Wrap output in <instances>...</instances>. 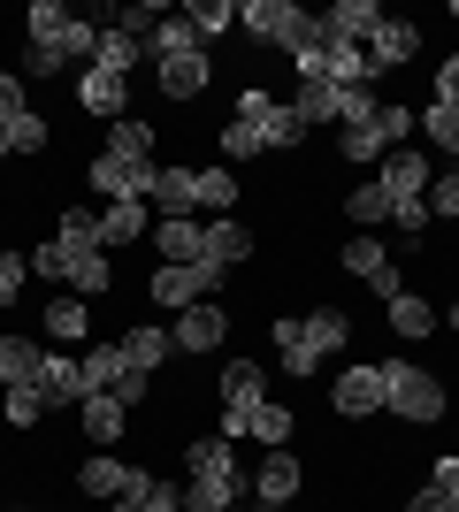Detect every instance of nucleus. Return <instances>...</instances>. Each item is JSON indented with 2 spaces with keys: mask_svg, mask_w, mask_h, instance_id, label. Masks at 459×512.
Returning a JSON list of instances; mask_svg holds the SVG:
<instances>
[{
  "mask_svg": "<svg viewBox=\"0 0 459 512\" xmlns=\"http://www.w3.org/2000/svg\"><path fill=\"white\" fill-rule=\"evenodd\" d=\"M23 31H31V54H23L31 77H62V69L92 62V46H100V23H85L69 0H31Z\"/></svg>",
  "mask_w": 459,
  "mask_h": 512,
  "instance_id": "nucleus-1",
  "label": "nucleus"
},
{
  "mask_svg": "<svg viewBox=\"0 0 459 512\" xmlns=\"http://www.w3.org/2000/svg\"><path fill=\"white\" fill-rule=\"evenodd\" d=\"M238 490H245V467L222 436L184 444V512H222V505H238Z\"/></svg>",
  "mask_w": 459,
  "mask_h": 512,
  "instance_id": "nucleus-2",
  "label": "nucleus"
},
{
  "mask_svg": "<svg viewBox=\"0 0 459 512\" xmlns=\"http://www.w3.org/2000/svg\"><path fill=\"white\" fill-rule=\"evenodd\" d=\"M238 31L261 46H284V54H306L322 39V16H306L299 0H238Z\"/></svg>",
  "mask_w": 459,
  "mask_h": 512,
  "instance_id": "nucleus-3",
  "label": "nucleus"
},
{
  "mask_svg": "<svg viewBox=\"0 0 459 512\" xmlns=\"http://www.w3.org/2000/svg\"><path fill=\"white\" fill-rule=\"evenodd\" d=\"M383 413H398V421H414V428L444 421V383L414 360H383Z\"/></svg>",
  "mask_w": 459,
  "mask_h": 512,
  "instance_id": "nucleus-4",
  "label": "nucleus"
},
{
  "mask_svg": "<svg viewBox=\"0 0 459 512\" xmlns=\"http://www.w3.org/2000/svg\"><path fill=\"white\" fill-rule=\"evenodd\" d=\"M215 406H222V444H238L245 428H253V413L268 406V367L261 360H230L215 383Z\"/></svg>",
  "mask_w": 459,
  "mask_h": 512,
  "instance_id": "nucleus-5",
  "label": "nucleus"
},
{
  "mask_svg": "<svg viewBox=\"0 0 459 512\" xmlns=\"http://www.w3.org/2000/svg\"><path fill=\"white\" fill-rule=\"evenodd\" d=\"M222 268L215 260H161V268H153V306H169V314H184V306H207V299H222Z\"/></svg>",
  "mask_w": 459,
  "mask_h": 512,
  "instance_id": "nucleus-6",
  "label": "nucleus"
},
{
  "mask_svg": "<svg viewBox=\"0 0 459 512\" xmlns=\"http://www.w3.org/2000/svg\"><path fill=\"white\" fill-rule=\"evenodd\" d=\"M238 123L261 138V153H284V146H306V123L291 115V100H276L268 85H238Z\"/></svg>",
  "mask_w": 459,
  "mask_h": 512,
  "instance_id": "nucleus-7",
  "label": "nucleus"
},
{
  "mask_svg": "<svg viewBox=\"0 0 459 512\" xmlns=\"http://www.w3.org/2000/svg\"><path fill=\"white\" fill-rule=\"evenodd\" d=\"M406 138H414V115L383 100L368 123H345V130H337V153H345V161H383V153L406 146Z\"/></svg>",
  "mask_w": 459,
  "mask_h": 512,
  "instance_id": "nucleus-8",
  "label": "nucleus"
},
{
  "mask_svg": "<svg viewBox=\"0 0 459 512\" xmlns=\"http://www.w3.org/2000/svg\"><path fill=\"white\" fill-rule=\"evenodd\" d=\"M375 184H383L391 207H429L437 169H429V153H421V146H391V153H383V169H375Z\"/></svg>",
  "mask_w": 459,
  "mask_h": 512,
  "instance_id": "nucleus-9",
  "label": "nucleus"
},
{
  "mask_svg": "<svg viewBox=\"0 0 459 512\" xmlns=\"http://www.w3.org/2000/svg\"><path fill=\"white\" fill-rule=\"evenodd\" d=\"M329 406L345 413V421H368V413H383V360H352V367H337Z\"/></svg>",
  "mask_w": 459,
  "mask_h": 512,
  "instance_id": "nucleus-10",
  "label": "nucleus"
},
{
  "mask_svg": "<svg viewBox=\"0 0 459 512\" xmlns=\"http://www.w3.org/2000/svg\"><path fill=\"white\" fill-rule=\"evenodd\" d=\"M85 176H92V192L115 207V199H153V176H161V161H115V153H100Z\"/></svg>",
  "mask_w": 459,
  "mask_h": 512,
  "instance_id": "nucleus-11",
  "label": "nucleus"
},
{
  "mask_svg": "<svg viewBox=\"0 0 459 512\" xmlns=\"http://www.w3.org/2000/svg\"><path fill=\"white\" fill-rule=\"evenodd\" d=\"M299 490H306V467H299V451H291V444L268 451L261 467H253V505H261V512H284Z\"/></svg>",
  "mask_w": 459,
  "mask_h": 512,
  "instance_id": "nucleus-12",
  "label": "nucleus"
},
{
  "mask_svg": "<svg viewBox=\"0 0 459 512\" xmlns=\"http://www.w3.org/2000/svg\"><path fill=\"white\" fill-rule=\"evenodd\" d=\"M169 337H176V352H222V337H230V314H222V299H207V306H184V314L169 321Z\"/></svg>",
  "mask_w": 459,
  "mask_h": 512,
  "instance_id": "nucleus-13",
  "label": "nucleus"
},
{
  "mask_svg": "<svg viewBox=\"0 0 459 512\" xmlns=\"http://www.w3.org/2000/svg\"><path fill=\"white\" fill-rule=\"evenodd\" d=\"M345 268L360 283H368L375 299H398V291H406V283H398V268H391V253H383V245H375L368 230H352V245H345Z\"/></svg>",
  "mask_w": 459,
  "mask_h": 512,
  "instance_id": "nucleus-14",
  "label": "nucleus"
},
{
  "mask_svg": "<svg viewBox=\"0 0 459 512\" xmlns=\"http://www.w3.org/2000/svg\"><path fill=\"white\" fill-rule=\"evenodd\" d=\"M77 107H85V115H108V123H123V107H131V77H115V69L85 62V77H77Z\"/></svg>",
  "mask_w": 459,
  "mask_h": 512,
  "instance_id": "nucleus-15",
  "label": "nucleus"
},
{
  "mask_svg": "<svg viewBox=\"0 0 459 512\" xmlns=\"http://www.w3.org/2000/svg\"><path fill=\"white\" fill-rule=\"evenodd\" d=\"M383 16H391L383 0H337V8H322V31H329V39H352V46H368L375 31H383Z\"/></svg>",
  "mask_w": 459,
  "mask_h": 512,
  "instance_id": "nucleus-16",
  "label": "nucleus"
},
{
  "mask_svg": "<svg viewBox=\"0 0 459 512\" xmlns=\"http://www.w3.org/2000/svg\"><path fill=\"white\" fill-rule=\"evenodd\" d=\"M153 77H161V92H169V100H199V92L215 85V62H207V54H169V62H153Z\"/></svg>",
  "mask_w": 459,
  "mask_h": 512,
  "instance_id": "nucleus-17",
  "label": "nucleus"
},
{
  "mask_svg": "<svg viewBox=\"0 0 459 512\" xmlns=\"http://www.w3.org/2000/svg\"><path fill=\"white\" fill-rule=\"evenodd\" d=\"M383 321H391V337H406V344H421V337H437L444 329V314L421 291H398V299H383Z\"/></svg>",
  "mask_w": 459,
  "mask_h": 512,
  "instance_id": "nucleus-18",
  "label": "nucleus"
},
{
  "mask_svg": "<svg viewBox=\"0 0 459 512\" xmlns=\"http://www.w3.org/2000/svg\"><path fill=\"white\" fill-rule=\"evenodd\" d=\"M92 62L115 69V77H131V69L146 62V31H138V23H100V46H92Z\"/></svg>",
  "mask_w": 459,
  "mask_h": 512,
  "instance_id": "nucleus-19",
  "label": "nucleus"
},
{
  "mask_svg": "<svg viewBox=\"0 0 459 512\" xmlns=\"http://www.w3.org/2000/svg\"><path fill=\"white\" fill-rule=\"evenodd\" d=\"M153 253H161V260H207V222H192V214H161V222H153Z\"/></svg>",
  "mask_w": 459,
  "mask_h": 512,
  "instance_id": "nucleus-20",
  "label": "nucleus"
},
{
  "mask_svg": "<svg viewBox=\"0 0 459 512\" xmlns=\"http://www.w3.org/2000/svg\"><path fill=\"white\" fill-rule=\"evenodd\" d=\"M108 512H184V482H169V474H146V467H138V482L115 497Z\"/></svg>",
  "mask_w": 459,
  "mask_h": 512,
  "instance_id": "nucleus-21",
  "label": "nucleus"
},
{
  "mask_svg": "<svg viewBox=\"0 0 459 512\" xmlns=\"http://www.w3.org/2000/svg\"><path fill=\"white\" fill-rule=\"evenodd\" d=\"M131 482H138V467H131V459H108V451H92L85 467H77V490L100 497V505H115V497L131 490Z\"/></svg>",
  "mask_w": 459,
  "mask_h": 512,
  "instance_id": "nucleus-22",
  "label": "nucleus"
},
{
  "mask_svg": "<svg viewBox=\"0 0 459 512\" xmlns=\"http://www.w3.org/2000/svg\"><path fill=\"white\" fill-rule=\"evenodd\" d=\"M421 54V23H406V16H383V31L368 39V62H375V77L383 69H398V62H414Z\"/></svg>",
  "mask_w": 459,
  "mask_h": 512,
  "instance_id": "nucleus-23",
  "label": "nucleus"
},
{
  "mask_svg": "<svg viewBox=\"0 0 459 512\" xmlns=\"http://www.w3.org/2000/svg\"><path fill=\"white\" fill-rule=\"evenodd\" d=\"M123 337H108V344H85L77 352V383H85V398H100V390H115V375H123Z\"/></svg>",
  "mask_w": 459,
  "mask_h": 512,
  "instance_id": "nucleus-24",
  "label": "nucleus"
},
{
  "mask_svg": "<svg viewBox=\"0 0 459 512\" xmlns=\"http://www.w3.org/2000/svg\"><path fill=\"white\" fill-rule=\"evenodd\" d=\"M138 237H153V207H146V199H115V207H100V245H138Z\"/></svg>",
  "mask_w": 459,
  "mask_h": 512,
  "instance_id": "nucleus-25",
  "label": "nucleus"
},
{
  "mask_svg": "<svg viewBox=\"0 0 459 512\" xmlns=\"http://www.w3.org/2000/svg\"><path fill=\"white\" fill-rule=\"evenodd\" d=\"M176 16L192 23L199 54H207V46H222L230 31H238V0H192V8H176Z\"/></svg>",
  "mask_w": 459,
  "mask_h": 512,
  "instance_id": "nucleus-26",
  "label": "nucleus"
},
{
  "mask_svg": "<svg viewBox=\"0 0 459 512\" xmlns=\"http://www.w3.org/2000/svg\"><path fill=\"white\" fill-rule=\"evenodd\" d=\"M268 337H276V360H284L299 383H306V375H322V352H314V337H306V321H291V314H284L276 329H268Z\"/></svg>",
  "mask_w": 459,
  "mask_h": 512,
  "instance_id": "nucleus-27",
  "label": "nucleus"
},
{
  "mask_svg": "<svg viewBox=\"0 0 459 512\" xmlns=\"http://www.w3.org/2000/svg\"><path fill=\"white\" fill-rule=\"evenodd\" d=\"M77 421H85V436H92L100 451H115V444H123V428H131V406H115L108 390H100V398H85V406H77Z\"/></svg>",
  "mask_w": 459,
  "mask_h": 512,
  "instance_id": "nucleus-28",
  "label": "nucleus"
},
{
  "mask_svg": "<svg viewBox=\"0 0 459 512\" xmlns=\"http://www.w3.org/2000/svg\"><path fill=\"white\" fill-rule=\"evenodd\" d=\"M39 360H46V344H39V337H0V390L39 383Z\"/></svg>",
  "mask_w": 459,
  "mask_h": 512,
  "instance_id": "nucleus-29",
  "label": "nucleus"
},
{
  "mask_svg": "<svg viewBox=\"0 0 459 512\" xmlns=\"http://www.w3.org/2000/svg\"><path fill=\"white\" fill-rule=\"evenodd\" d=\"M207 260H215L222 276H230V268H245V260H253V230H245V222H230V214H222V222H207Z\"/></svg>",
  "mask_w": 459,
  "mask_h": 512,
  "instance_id": "nucleus-30",
  "label": "nucleus"
},
{
  "mask_svg": "<svg viewBox=\"0 0 459 512\" xmlns=\"http://www.w3.org/2000/svg\"><path fill=\"white\" fill-rule=\"evenodd\" d=\"M39 329H46V344H92V314H85V299H77V291L46 306Z\"/></svg>",
  "mask_w": 459,
  "mask_h": 512,
  "instance_id": "nucleus-31",
  "label": "nucleus"
},
{
  "mask_svg": "<svg viewBox=\"0 0 459 512\" xmlns=\"http://www.w3.org/2000/svg\"><path fill=\"white\" fill-rule=\"evenodd\" d=\"M39 390H46V406H85V383H77V360H69V352H46L39 360Z\"/></svg>",
  "mask_w": 459,
  "mask_h": 512,
  "instance_id": "nucleus-32",
  "label": "nucleus"
},
{
  "mask_svg": "<svg viewBox=\"0 0 459 512\" xmlns=\"http://www.w3.org/2000/svg\"><path fill=\"white\" fill-rule=\"evenodd\" d=\"M146 207H161V214L199 207V169H176V161H169V169L153 176V199H146Z\"/></svg>",
  "mask_w": 459,
  "mask_h": 512,
  "instance_id": "nucleus-33",
  "label": "nucleus"
},
{
  "mask_svg": "<svg viewBox=\"0 0 459 512\" xmlns=\"http://www.w3.org/2000/svg\"><path fill=\"white\" fill-rule=\"evenodd\" d=\"M169 329H161V321H138V329H123V360H131V367H146V375H153V367H161V360H169Z\"/></svg>",
  "mask_w": 459,
  "mask_h": 512,
  "instance_id": "nucleus-34",
  "label": "nucleus"
},
{
  "mask_svg": "<svg viewBox=\"0 0 459 512\" xmlns=\"http://www.w3.org/2000/svg\"><path fill=\"white\" fill-rule=\"evenodd\" d=\"M69 291H77V299L115 291V268H108V253H100V245H92V253H69Z\"/></svg>",
  "mask_w": 459,
  "mask_h": 512,
  "instance_id": "nucleus-35",
  "label": "nucleus"
},
{
  "mask_svg": "<svg viewBox=\"0 0 459 512\" xmlns=\"http://www.w3.org/2000/svg\"><path fill=\"white\" fill-rule=\"evenodd\" d=\"M192 23H184V16H153L146 23V62H169V54H192Z\"/></svg>",
  "mask_w": 459,
  "mask_h": 512,
  "instance_id": "nucleus-36",
  "label": "nucleus"
},
{
  "mask_svg": "<svg viewBox=\"0 0 459 512\" xmlns=\"http://www.w3.org/2000/svg\"><path fill=\"white\" fill-rule=\"evenodd\" d=\"M54 245H69V253H92L100 245V207H62V222H54ZM108 253V245H100Z\"/></svg>",
  "mask_w": 459,
  "mask_h": 512,
  "instance_id": "nucleus-37",
  "label": "nucleus"
},
{
  "mask_svg": "<svg viewBox=\"0 0 459 512\" xmlns=\"http://www.w3.org/2000/svg\"><path fill=\"white\" fill-rule=\"evenodd\" d=\"M306 337H314V352H322V360H337V352L352 344V314H337V306H314V314H306Z\"/></svg>",
  "mask_w": 459,
  "mask_h": 512,
  "instance_id": "nucleus-38",
  "label": "nucleus"
},
{
  "mask_svg": "<svg viewBox=\"0 0 459 512\" xmlns=\"http://www.w3.org/2000/svg\"><path fill=\"white\" fill-rule=\"evenodd\" d=\"M153 123H138V115H123V123H108V153L115 161H153Z\"/></svg>",
  "mask_w": 459,
  "mask_h": 512,
  "instance_id": "nucleus-39",
  "label": "nucleus"
},
{
  "mask_svg": "<svg viewBox=\"0 0 459 512\" xmlns=\"http://www.w3.org/2000/svg\"><path fill=\"white\" fill-rule=\"evenodd\" d=\"M291 115H299L306 130L337 123V85H291Z\"/></svg>",
  "mask_w": 459,
  "mask_h": 512,
  "instance_id": "nucleus-40",
  "label": "nucleus"
},
{
  "mask_svg": "<svg viewBox=\"0 0 459 512\" xmlns=\"http://www.w3.org/2000/svg\"><path fill=\"white\" fill-rule=\"evenodd\" d=\"M0 421H8V428H39V421H46V390H39V383L0 390Z\"/></svg>",
  "mask_w": 459,
  "mask_h": 512,
  "instance_id": "nucleus-41",
  "label": "nucleus"
},
{
  "mask_svg": "<svg viewBox=\"0 0 459 512\" xmlns=\"http://www.w3.org/2000/svg\"><path fill=\"white\" fill-rule=\"evenodd\" d=\"M291 428H299V421H291V406H276V398H268V406L253 413V428H245V436H253V444H268V451H284Z\"/></svg>",
  "mask_w": 459,
  "mask_h": 512,
  "instance_id": "nucleus-42",
  "label": "nucleus"
},
{
  "mask_svg": "<svg viewBox=\"0 0 459 512\" xmlns=\"http://www.w3.org/2000/svg\"><path fill=\"white\" fill-rule=\"evenodd\" d=\"M345 214H352V230H375V222H391V199H383V184H352Z\"/></svg>",
  "mask_w": 459,
  "mask_h": 512,
  "instance_id": "nucleus-43",
  "label": "nucleus"
},
{
  "mask_svg": "<svg viewBox=\"0 0 459 512\" xmlns=\"http://www.w3.org/2000/svg\"><path fill=\"white\" fill-rule=\"evenodd\" d=\"M199 207H215V222L238 207V176L230 169H199Z\"/></svg>",
  "mask_w": 459,
  "mask_h": 512,
  "instance_id": "nucleus-44",
  "label": "nucleus"
},
{
  "mask_svg": "<svg viewBox=\"0 0 459 512\" xmlns=\"http://www.w3.org/2000/svg\"><path fill=\"white\" fill-rule=\"evenodd\" d=\"M421 138H429V146H444V153H459V107H421Z\"/></svg>",
  "mask_w": 459,
  "mask_h": 512,
  "instance_id": "nucleus-45",
  "label": "nucleus"
},
{
  "mask_svg": "<svg viewBox=\"0 0 459 512\" xmlns=\"http://www.w3.org/2000/svg\"><path fill=\"white\" fill-rule=\"evenodd\" d=\"M375 107H383V92H375V85H337V130H345V123H368Z\"/></svg>",
  "mask_w": 459,
  "mask_h": 512,
  "instance_id": "nucleus-46",
  "label": "nucleus"
},
{
  "mask_svg": "<svg viewBox=\"0 0 459 512\" xmlns=\"http://www.w3.org/2000/svg\"><path fill=\"white\" fill-rule=\"evenodd\" d=\"M23 283H31V253H0V314L23 299Z\"/></svg>",
  "mask_w": 459,
  "mask_h": 512,
  "instance_id": "nucleus-47",
  "label": "nucleus"
},
{
  "mask_svg": "<svg viewBox=\"0 0 459 512\" xmlns=\"http://www.w3.org/2000/svg\"><path fill=\"white\" fill-rule=\"evenodd\" d=\"M8 146H16V153H46V146H54V130H46V115H39V107H31L23 123H8Z\"/></svg>",
  "mask_w": 459,
  "mask_h": 512,
  "instance_id": "nucleus-48",
  "label": "nucleus"
},
{
  "mask_svg": "<svg viewBox=\"0 0 459 512\" xmlns=\"http://www.w3.org/2000/svg\"><path fill=\"white\" fill-rule=\"evenodd\" d=\"M31 276H39V283H69V245H54V237L31 245Z\"/></svg>",
  "mask_w": 459,
  "mask_h": 512,
  "instance_id": "nucleus-49",
  "label": "nucleus"
},
{
  "mask_svg": "<svg viewBox=\"0 0 459 512\" xmlns=\"http://www.w3.org/2000/svg\"><path fill=\"white\" fill-rule=\"evenodd\" d=\"M253 153H261V138L230 115V123H222V169H238V161H253Z\"/></svg>",
  "mask_w": 459,
  "mask_h": 512,
  "instance_id": "nucleus-50",
  "label": "nucleus"
},
{
  "mask_svg": "<svg viewBox=\"0 0 459 512\" xmlns=\"http://www.w3.org/2000/svg\"><path fill=\"white\" fill-rule=\"evenodd\" d=\"M108 398H115V406H146V398H153V375H146V367H123Z\"/></svg>",
  "mask_w": 459,
  "mask_h": 512,
  "instance_id": "nucleus-51",
  "label": "nucleus"
},
{
  "mask_svg": "<svg viewBox=\"0 0 459 512\" xmlns=\"http://www.w3.org/2000/svg\"><path fill=\"white\" fill-rule=\"evenodd\" d=\"M23 115H31V92H23V77H8V69H0V130L23 123Z\"/></svg>",
  "mask_w": 459,
  "mask_h": 512,
  "instance_id": "nucleus-52",
  "label": "nucleus"
},
{
  "mask_svg": "<svg viewBox=\"0 0 459 512\" xmlns=\"http://www.w3.org/2000/svg\"><path fill=\"white\" fill-rule=\"evenodd\" d=\"M429 490H444V505L459 512V451H444L437 467H429Z\"/></svg>",
  "mask_w": 459,
  "mask_h": 512,
  "instance_id": "nucleus-53",
  "label": "nucleus"
},
{
  "mask_svg": "<svg viewBox=\"0 0 459 512\" xmlns=\"http://www.w3.org/2000/svg\"><path fill=\"white\" fill-rule=\"evenodd\" d=\"M437 107H459V54L437 69Z\"/></svg>",
  "mask_w": 459,
  "mask_h": 512,
  "instance_id": "nucleus-54",
  "label": "nucleus"
},
{
  "mask_svg": "<svg viewBox=\"0 0 459 512\" xmlns=\"http://www.w3.org/2000/svg\"><path fill=\"white\" fill-rule=\"evenodd\" d=\"M406 512H452V505H444V490H429V482H421V490L406 497Z\"/></svg>",
  "mask_w": 459,
  "mask_h": 512,
  "instance_id": "nucleus-55",
  "label": "nucleus"
},
{
  "mask_svg": "<svg viewBox=\"0 0 459 512\" xmlns=\"http://www.w3.org/2000/svg\"><path fill=\"white\" fill-rule=\"evenodd\" d=\"M8 153H16V146H8V130H0V161H8Z\"/></svg>",
  "mask_w": 459,
  "mask_h": 512,
  "instance_id": "nucleus-56",
  "label": "nucleus"
},
{
  "mask_svg": "<svg viewBox=\"0 0 459 512\" xmlns=\"http://www.w3.org/2000/svg\"><path fill=\"white\" fill-rule=\"evenodd\" d=\"M444 329H459V306H452V314H444Z\"/></svg>",
  "mask_w": 459,
  "mask_h": 512,
  "instance_id": "nucleus-57",
  "label": "nucleus"
},
{
  "mask_svg": "<svg viewBox=\"0 0 459 512\" xmlns=\"http://www.w3.org/2000/svg\"><path fill=\"white\" fill-rule=\"evenodd\" d=\"M222 512H261V505H222Z\"/></svg>",
  "mask_w": 459,
  "mask_h": 512,
  "instance_id": "nucleus-58",
  "label": "nucleus"
},
{
  "mask_svg": "<svg viewBox=\"0 0 459 512\" xmlns=\"http://www.w3.org/2000/svg\"><path fill=\"white\" fill-rule=\"evenodd\" d=\"M452 16H459V8H452Z\"/></svg>",
  "mask_w": 459,
  "mask_h": 512,
  "instance_id": "nucleus-59",
  "label": "nucleus"
},
{
  "mask_svg": "<svg viewBox=\"0 0 459 512\" xmlns=\"http://www.w3.org/2000/svg\"><path fill=\"white\" fill-rule=\"evenodd\" d=\"M452 169H459V161H452Z\"/></svg>",
  "mask_w": 459,
  "mask_h": 512,
  "instance_id": "nucleus-60",
  "label": "nucleus"
}]
</instances>
